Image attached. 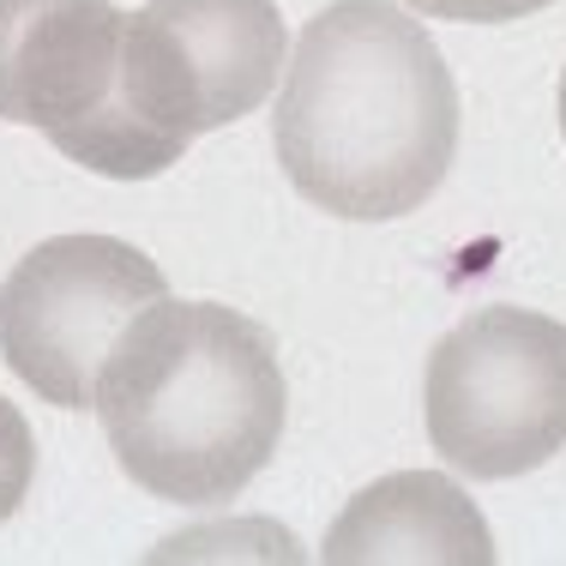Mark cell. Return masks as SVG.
Masks as SVG:
<instances>
[{"label": "cell", "instance_id": "8", "mask_svg": "<svg viewBox=\"0 0 566 566\" xmlns=\"http://www.w3.org/2000/svg\"><path fill=\"white\" fill-rule=\"evenodd\" d=\"M49 145H55L61 157H73V164H85L91 175H109V181H151V175H164L169 164H181V151H187L181 139L145 127V120L120 103V91L97 115L49 133Z\"/></svg>", "mask_w": 566, "mask_h": 566}, {"label": "cell", "instance_id": "11", "mask_svg": "<svg viewBox=\"0 0 566 566\" xmlns=\"http://www.w3.org/2000/svg\"><path fill=\"white\" fill-rule=\"evenodd\" d=\"M560 133H566V73H560Z\"/></svg>", "mask_w": 566, "mask_h": 566}, {"label": "cell", "instance_id": "6", "mask_svg": "<svg viewBox=\"0 0 566 566\" xmlns=\"http://www.w3.org/2000/svg\"><path fill=\"white\" fill-rule=\"evenodd\" d=\"M127 19L109 0H0V120L49 133L115 97Z\"/></svg>", "mask_w": 566, "mask_h": 566}, {"label": "cell", "instance_id": "1", "mask_svg": "<svg viewBox=\"0 0 566 566\" xmlns=\"http://www.w3.org/2000/svg\"><path fill=\"white\" fill-rule=\"evenodd\" d=\"M272 145L307 206L349 223L410 218L458 151L452 66L392 0H332L295 36Z\"/></svg>", "mask_w": 566, "mask_h": 566}, {"label": "cell", "instance_id": "9", "mask_svg": "<svg viewBox=\"0 0 566 566\" xmlns=\"http://www.w3.org/2000/svg\"><path fill=\"white\" fill-rule=\"evenodd\" d=\"M31 476H36V440H31V428H24L19 403L0 398V524L24 506Z\"/></svg>", "mask_w": 566, "mask_h": 566}, {"label": "cell", "instance_id": "3", "mask_svg": "<svg viewBox=\"0 0 566 566\" xmlns=\"http://www.w3.org/2000/svg\"><path fill=\"white\" fill-rule=\"evenodd\" d=\"M428 440L452 470L506 482L566 447V326L531 307H482L428 356Z\"/></svg>", "mask_w": 566, "mask_h": 566}, {"label": "cell", "instance_id": "4", "mask_svg": "<svg viewBox=\"0 0 566 566\" xmlns=\"http://www.w3.org/2000/svg\"><path fill=\"white\" fill-rule=\"evenodd\" d=\"M169 295L157 260L115 235L36 241L0 283V356L43 403H97V374L120 332Z\"/></svg>", "mask_w": 566, "mask_h": 566}, {"label": "cell", "instance_id": "5", "mask_svg": "<svg viewBox=\"0 0 566 566\" xmlns=\"http://www.w3.org/2000/svg\"><path fill=\"white\" fill-rule=\"evenodd\" d=\"M283 31L272 0H145L120 36V103L145 127L193 145L277 91Z\"/></svg>", "mask_w": 566, "mask_h": 566}, {"label": "cell", "instance_id": "2", "mask_svg": "<svg viewBox=\"0 0 566 566\" xmlns=\"http://www.w3.org/2000/svg\"><path fill=\"white\" fill-rule=\"evenodd\" d=\"M283 368L260 319L218 302H157L97 374L115 464L175 506H223L283 440Z\"/></svg>", "mask_w": 566, "mask_h": 566}, {"label": "cell", "instance_id": "7", "mask_svg": "<svg viewBox=\"0 0 566 566\" xmlns=\"http://www.w3.org/2000/svg\"><path fill=\"white\" fill-rule=\"evenodd\" d=\"M319 555L332 566H489L501 548L452 476L398 470L338 512Z\"/></svg>", "mask_w": 566, "mask_h": 566}, {"label": "cell", "instance_id": "10", "mask_svg": "<svg viewBox=\"0 0 566 566\" xmlns=\"http://www.w3.org/2000/svg\"><path fill=\"white\" fill-rule=\"evenodd\" d=\"M422 19H452V24H512L531 19V12L555 7V0H403Z\"/></svg>", "mask_w": 566, "mask_h": 566}]
</instances>
